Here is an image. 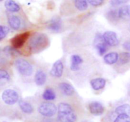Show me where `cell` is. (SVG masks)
I'll use <instances>...</instances> for the list:
<instances>
[{
    "label": "cell",
    "instance_id": "cell-1",
    "mask_svg": "<svg viewBox=\"0 0 130 122\" xmlns=\"http://www.w3.org/2000/svg\"><path fill=\"white\" fill-rule=\"evenodd\" d=\"M49 40L46 35L42 33H35L29 39L28 49L30 53H38L46 48Z\"/></svg>",
    "mask_w": 130,
    "mask_h": 122
},
{
    "label": "cell",
    "instance_id": "cell-2",
    "mask_svg": "<svg viewBox=\"0 0 130 122\" xmlns=\"http://www.w3.org/2000/svg\"><path fill=\"white\" fill-rule=\"evenodd\" d=\"M58 118L60 122H75L76 115L69 104L61 103L58 106Z\"/></svg>",
    "mask_w": 130,
    "mask_h": 122
},
{
    "label": "cell",
    "instance_id": "cell-3",
    "mask_svg": "<svg viewBox=\"0 0 130 122\" xmlns=\"http://www.w3.org/2000/svg\"><path fill=\"white\" fill-rule=\"evenodd\" d=\"M15 65L18 72L23 76L29 77L33 73V67L28 61L24 59H19L16 60Z\"/></svg>",
    "mask_w": 130,
    "mask_h": 122
},
{
    "label": "cell",
    "instance_id": "cell-4",
    "mask_svg": "<svg viewBox=\"0 0 130 122\" xmlns=\"http://www.w3.org/2000/svg\"><path fill=\"white\" fill-rule=\"evenodd\" d=\"M57 108L55 105L52 103L44 102L41 104L38 108V111L41 115L47 117H51L55 115Z\"/></svg>",
    "mask_w": 130,
    "mask_h": 122
},
{
    "label": "cell",
    "instance_id": "cell-5",
    "mask_svg": "<svg viewBox=\"0 0 130 122\" xmlns=\"http://www.w3.org/2000/svg\"><path fill=\"white\" fill-rule=\"evenodd\" d=\"M1 97L6 105H12L16 103L19 100V94L15 91L9 89L3 91Z\"/></svg>",
    "mask_w": 130,
    "mask_h": 122
},
{
    "label": "cell",
    "instance_id": "cell-6",
    "mask_svg": "<svg viewBox=\"0 0 130 122\" xmlns=\"http://www.w3.org/2000/svg\"><path fill=\"white\" fill-rule=\"evenodd\" d=\"M30 32H25L19 34L13 37L11 40V43L13 46V48L15 49H19L22 48L25 44L28 39L30 37Z\"/></svg>",
    "mask_w": 130,
    "mask_h": 122
},
{
    "label": "cell",
    "instance_id": "cell-7",
    "mask_svg": "<svg viewBox=\"0 0 130 122\" xmlns=\"http://www.w3.org/2000/svg\"><path fill=\"white\" fill-rule=\"evenodd\" d=\"M94 45L100 56L104 55L106 53L109 47V45L105 43V40L104 39L103 35H101L100 34H97L95 36Z\"/></svg>",
    "mask_w": 130,
    "mask_h": 122
},
{
    "label": "cell",
    "instance_id": "cell-8",
    "mask_svg": "<svg viewBox=\"0 0 130 122\" xmlns=\"http://www.w3.org/2000/svg\"><path fill=\"white\" fill-rule=\"evenodd\" d=\"M103 37H104L105 43L109 46H118L119 43L118 35L114 32H105L103 34Z\"/></svg>",
    "mask_w": 130,
    "mask_h": 122
},
{
    "label": "cell",
    "instance_id": "cell-9",
    "mask_svg": "<svg viewBox=\"0 0 130 122\" xmlns=\"http://www.w3.org/2000/svg\"><path fill=\"white\" fill-rule=\"evenodd\" d=\"M63 72V65L62 61L58 60L55 62L54 64L53 65L52 69L50 71V74L53 77H62Z\"/></svg>",
    "mask_w": 130,
    "mask_h": 122
},
{
    "label": "cell",
    "instance_id": "cell-10",
    "mask_svg": "<svg viewBox=\"0 0 130 122\" xmlns=\"http://www.w3.org/2000/svg\"><path fill=\"white\" fill-rule=\"evenodd\" d=\"M89 110L92 115L99 116L104 113V107L100 103L94 101L89 105Z\"/></svg>",
    "mask_w": 130,
    "mask_h": 122
},
{
    "label": "cell",
    "instance_id": "cell-11",
    "mask_svg": "<svg viewBox=\"0 0 130 122\" xmlns=\"http://www.w3.org/2000/svg\"><path fill=\"white\" fill-rule=\"evenodd\" d=\"M48 29L53 32H59L62 30V23L60 19L53 18L51 20L48 24Z\"/></svg>",
    "mask_w": 130,
    "mask_h": 122
},
{
    "label": "cell",
    "instance_id": "cell-12",
    "mask_svg": "<svg viewBox=\"0 0 130 122\" xmlns=\"http://www.w3.org/2000/svg\"><path fill=\"white\" fill-rule=\"evenodd\" d=\"M106 80L103 78H96L90 81V84L95 91L101 90L105 87Z\"/></svg>",
    "mask_w": 130,
    "mask_h": 122
},
{
    "label": "cell",
    "instance_id": "cell-13",
    "mask_svg": "<svg viewBox=\"0 0 130 122\" xmlns=\"http://www.w3.org/2000/svg\"><path fill=\"white\" fill-rule=\"evenodd\" d=\"M119 19L123 20H130V6L128 5H124L120 7L118 10Z\"/></svg>",
    "mask_w": 130,
    "mask_h": 122
},
{
    "label": "cell",
    "instance_id": "cell-14",
    "mask_svg": "<svg viewBox=\"0 0 130 122\" xmlns=\"http://www.w3.org/2000/svg\"><path fill=\"white\" fill-rule=\"evenodd\" d=\"M83 59L77 54H74L71 56V70L72 71H77L80 69V65L82 63Z\"/></svg>",
    "mask_w": 130,
    "mask_h": 122
},
{
    "label": "cell",
    "instance_id": "cell-15",
    "mask_svg": "<svg viewBox=\"0 0 130 122\" xmlns=\"http://www.w3.org/2000/svg\"><path fill=\"white\" fill-rule=\"evenodd\" d=\"M59 87L62 92L66 96H72L74 93V89L72 85L67 82H62L59 85Z\"/></svg>",
    "mask_w": 130,
    "mask_h": 122
},
{
    "label": "cell",
    "instance_id": "cell-16",
    "mask_svg": "<svg viewBox=\"0 0 130 122\" xmlns=\"http://www.w3.org/2000/svg\"><path fill=\"white\" fill-rule=\"evenodd\" d=\"M46 80V75L41 70H39L34 76V81L38 86H43Z\"/></svg>",
    "mask_w": 130,
    "mask_h": 122
},
{
    "label": "cell",
    "instance_id": "cell-17",
    "mask_svg": "<svg viewBox=\"0 0 130 122\" xmlns=\"http://www.w3.org/2000/svg\"><path fill=\"white\" fill-rule=\"evenodd\" d=\"M8 22L10 27L14 30H19L21 25L20 18L16 15H10L8 19Z\"/></svg>",
    "mask_w": 130,
    "mask_h": 122
},
{
    "label": "cell",
    "instance_id": "cell-18",
    "mask_svg": "<svg viewBox=\"0 0 130 122\" xmlns=\"http://www.w3.org/2000/svg\"><path fill=\"white\" fill-rule=\"evenodd\" d=\"M119 59V54L116 52L108 53L104 57V60L105 63L108 65H112L118 62Z\"/></svg>",
    "mask_w": 130,
    "mask_h": 122
},
{
    "label": "cell",
    "instance_id": "cell-19",
    "mask_svg": "<svg viewBox=\"0 0 130 122\" xmlns=\"http://www.w3.org/2000/svg\"><path fill=\"white\" fill-rule=\"evenodd\" d=\"M5 6L8 11L12 13L18 12L20 9L19 5L13 0H6Z\"/></svg>",
    "mask_w": 130,
    "mask_h": 122
},
{
    "label": "cell",
    "instance_id": "cell-20",
    "mask_svg": "<svg viewBox=\"0 0 130 122\" xmlns=\"http://www.w3.org/2000/svg\"><path fill=\"white\" fill-rule=\"evenodd\" d=\"M19 106L22 111L25 113L30 114L34 111V108L30 103L26 102V101H22V100H20L19 101Z\"/></svg>",
    "mask_w": 130,
    "mask_h": 122
},
{
    "label": "cell",
    "instance_id": "cell-21",
    "mask_svg": "<svg viewBox=\"0 0 130 122\" xmlns=\"http://www.w3.org/2000/svg\"><path fill=\"white\" fill-rule=\"evenodd\" d=\"M116 113L119 115H130V105L124 104L116 108Z\"/></svg>",
    "mask_w": 130,
    "mask_h": 122
},
{
    "label": "cell",
    "instance_id": "cell-22",
    "mask_svg": "<svg viewBox=\"0 0 130 122\" xmlns=\"http://www.w3.org/2000/svg\"><path fill=\"white\" fill-rule=\"evenodd\" d=\"M43 98L46 101H53L56 98V94L52 89H46L43 94Z\"/></svg>",
    "mask_w": 130,
    "mask_h": 122
},
{
    "label": "cell",
    "instance_id": "cell-23",
    "mask_svg": "<svg viewBox=\"0 0 130 122\" xmlns=\"http://www.w3.org/2000/svg\"><path fill=\"white\" fill-rule=\"evenodd\" d=\"M118 63L119 65H126L130 62V53L123 52L119 55Z\"/></svg>",
    "mask_w": 130,
    "mask_h": 122
},
{
    "label": "cell",
    "instance_id": "cell-24",
    "mask_svg": "<svg viewBox=\"0 0 130 122\" xmlns=\"http://www.w3.org/2000/svg\"><path fill=\"white\" fill-rule=\"evenodd\" d=\"M74 5L79 11H85L88 7L87 0H74Z\"/></svg>",
    "mask_w": 130,
    "mask_h": 122
},
{
    "label": "cell",
    "instance_id": "cell-25",
    "mask_svg": "<svg viewBox=\"0 0 130 122\" xmlns=\"http://www.w3.org/2000/svg\"><path fill=\"white\" fill-rule=\"evenodd\" d=\"M10 75L7 71L4 69H0V85L6 83L10 80Z\"/></svg>",
    "mask_w": 130,
    "mask_h": 122
},
{
    "label": "cell",
    "instance_id": "cell-26",
    "mask_svg": "<svg viewBox=\"0 0 130 122\" xmlns=\"http://www.w3.org/2000/svg\"><path fill=\"white\" fill-rule=\"evenodd\" d=\"M106 17L108 20L112 22L116 21L119 19V14H118V10H111L108 11L106 14Z\"/></svg>",
    "mask_w": 130,
    "mask_h": 122
},
{
    "label": "cell",
    "instance_id": "cell-27",
    "mask_svg": "<svg viewBox=\"0 0 130 122\" xmlns=\"http://www.w3.org/2000/svg\"><path fill=\"white\" fill-rule=\"evenodd\" d=\"M10 29L7 26L0 25V40H3L8 34Z\"/></svg>",
    "mask_w": 130,
    "mask_h": 122
},
{
    "label": "cell",
    "instance_id": "cell-28",
    "mask_svg": "<svg viewBox=\"0 0 130 122\" xmlns=\"http://www.w3.org/2000/svg\"><path fill=\"white\" fill-rule=\"evenodd\" d=\"M114 122H130V116L128 115H119L114 120Z\"/></svg>",
    "mask_w": 130,
    "mask_h": 122
},
{
    "label": "cell",
    "instance_id": "cell-29",
    "mask_svg": "<svg viewBox=\"0 0 130 122\" xmlns=\"http://www.w3.org/2000/svg\"><path fill=\"white\" fill-rule=\"evenodd\" d=\"M88 3L93 6H98L104 3V0H87Z\"/></svg>",
    "mask_w": 130,
    "mask_h": 122
},
{
    "label": "cell",
    "instance_id": "cell-30",
    "mask_svg": "<svg viewBox=\"0 0 130 122\" xmlns=\"http://www.w3.org/2000/svg\"><path fill=\"white\" fill-rule=\"evenodd\" d=\"M127 0H110V5L113 6H119L122 4L125 3Z\"/></svg>",
    "mask_w": 130,
    "mask_h": 122
},
{
    "label": "cell",
    "instance_id": "cell-31",
    "mask_svg": "<svg viewBox=\"0 0 130 122\" xmlns=\"http://www.w3.org/2000/svg\"><path fill=\"white\" fill-rule=\"evenodd\" d=\"M123 46L126 50L130 51V40H127V41L124 42L123 44Z\"/></svg>",
    "mask_w": 130,
    "mask_h": 122
},
{
    "label": "cell",
    "instance_id": "cell-32",
    "mask_svg": "<svg viewBox=\"0 0 130 122\" xmlns=\"http://www.w3.org/2000/svg\"><path fill=\"white\" fill-rule=\"evenodd\" d=\"M128 29H129V30L130 31V25H129V28H128Z\"/></svg>",
    "mask_w": 130,
    "mask_h": 122
},
{
    "label": "cell",
    "instance_id": "cell-33",
    "mask_svg": "<svg viewBox=\"0 0 130 122\" xmlns=\"http://www.w3.org/2000/svg\"><path fill=\"white\" fill-rule=\"evenodd\" d=\"M3 1V0H0V1Z\"/></svg>",
    "mask_w": 130,
    "mask_h": 122
}]
</instances>
